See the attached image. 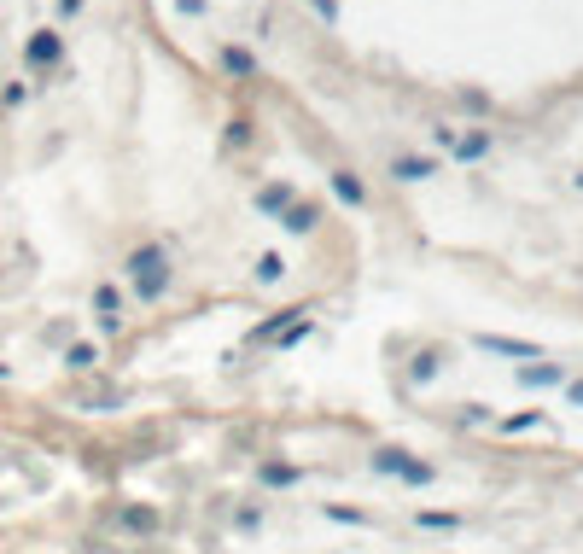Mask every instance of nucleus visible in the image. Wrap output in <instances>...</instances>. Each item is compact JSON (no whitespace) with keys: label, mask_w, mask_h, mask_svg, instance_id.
<instances>
[{"label":"nucleus","mask_w":583,"mask_h":554,"mask_svg":"<svg viewBox=\"0 0 583 554\" xmlns=\"http://www.w3.org/2000/svg\"><path fill=\"white\" fill-rule=\"evenodd\" d=\"M134 286L146 292V298H158V292H164V257L158 251H134Z\"/></svg>","instance_id":"obj_1"},{"label":"nucleus","mask_w":583,"mask_h":554,"mask_svg":"<svg viewBox=\"0 0 583 554\" xmlns=\"http://www.w3.org/2000/svg\"><path fill=\"white\" fill-rule=\"evenodd\" d=\"M53 59H59V35L41 30V35L30 41V65H53Z\"/></svg>","instance_id":"obj_2"},{"label":"nucleus","mask_w":583,"mask_h":554,"mask_svg":"<svg viewBox=\"0 0 583 554\" xmlns=\"http://www.w3.org/2000/svg\"><path fill=\"white\" fill-rule=\"evenodd\" d=\"M287 228H292V233H304V228H315V211H292V216H287Z\"/></svg>","instance_id":"obj_3"},{"label":"nucleus","mask_w":583,"mask_h":554,"mask_svg":"<svg viewBox=\"0 0 583 554\" xmlns=\"http://www.w3.org/2000/svg\"><path fill=\"white\" fill-rule=\"evenodd\" d=\"M332 187H339V199H356V204H362V187H356L351 176H339V181H332Z\"/></svg>","instance_id":"obj_4"}]
</instances>
